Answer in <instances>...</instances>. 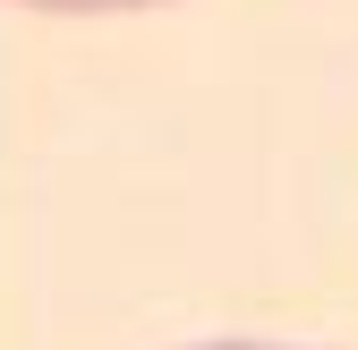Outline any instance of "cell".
<instances>
[{
	"label": "cell",
	"mask_w": 358,
	"mask_h": 350,
	"mask_svg": "<svg viewBox=\"0 0 358 350\" xmlns=\"http://www.w3.org/2000/svg\"><path fill=\"white\" fill-rule=\"evenodd\" d=\"M26 9H154V0H26Z\"/></svg>",
	"instance_id": "1"
},
{
	"label": "cell",
	"mask_w": 358,
	"mask_h": 350,
	"mask_svg": "<svg viewBox=\"0 0 358 350\" xmlns=\"http://www.w3.org/2000/svg\"><path fill=\"white\" fill-rule=\"evenodd\" d=\"M205 350H282V342H205Z\"/></svg>",
	"instance_id": "2"
}]
</instances>
